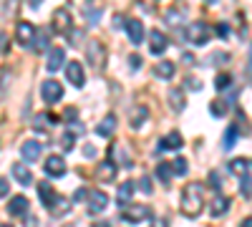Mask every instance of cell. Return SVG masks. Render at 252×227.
I'll list each match as a JSON object with an SVG mask.
<instances>
[{
	"label": "cell",
	"instance_id": "1",
	"mask_svg": "<svg viewBox=\"0 0 252 227\" xmlns=\"http://www.w3.org/2000/svg\"><path fill=\"white\" fill-rule=\"evenodd\" d=\"M202 204H204V187L199 182L187 184L182 192V212L187 217H197L202 212Z\"/></svg>",
	"mask_w": 252,
	"mask_h": 227
},
{
	"label": "cell",
	"instance_id": "2",
	"mask_svg": "<svg viewBox=\"0 0 252 227\" xmlns=\"http://www.w3.org/2000/svg\"><path fill=\"white\" fill-rule=\"evenodd\" d=\"M149 217H152V210L146 204H124V210H121V220L129 225H141Z\"/></svg>",
	"mask_w": 252,
	"mask_h": 227
},
{
	"label": "cell",
	"instance_id": "3",
	"mask_svg": "<svg viewBox=\"0 0 252 227\" xmlns=\"http://www.w3.org/2000/svg\"><path fill=\"white\" fill-rule=\"evenodd\" d=\"M38 197H40V204H43L46 210H51V212H56V204H63V199L53 190V184H48V182L38 184Z\"/></svg>",
	"mask_w": 252,
	"mask_h": 227
},
{
	"label": "cell",
	"instance_id": "4",
	"mask_svg": "<svg viewBox=\"0 0 252 227\" xmlns=\"http://www.w3.org/2000/svg\"><path fill=\"white\" fill-rule=\"evenodd\" d=\"M40 96H43L46 104H56V101H61V96H63V86L58 84V81L48 78V81L40 84Z\"/></svg>",
	"mask_w": 252,
	"mask_h": 227
},
{
	"label": "cell",
	"instance_id": "5",
	"mask_svg": "<svg viewBox=\"0 0 252 227\" xmlns=\"http://www.w3.org/2000/svg\"><path fill=\"white\" fill-rule=\"evenodd\" d=\"M66 78H68V84H73L76 89H81L83 84H86V71H83L81 61H71V64H66Z\"/></svg>",
	"mask_w": 252,
	"mask_h": 227
},
{
	"label": "cell",
	"instance_id": "6",
	"mask_svg": "<svg viewBox=\"0 0 252 227\" xmlns=\"http://www.w3.org/2000/svg\"><path fill=\"white\" fill-rule=\"evenodd\" d=\"M187 40H189V43H194V46H204L209 40V28L204 23H192L187 28Z\"/></svg>",
	"mask_w": 252,
	"mask_h": 227
},
{
	"label": "cell",
	"instance_id": "7",
	"mask_svg": "<svg viewBox=\"0 0 252 227\" xmlns=\"http://www.w3.org/2000/svg\"><path fill=\"white\" fill-rule=\"evenodd\" d=\"M109 207V195L101 192V190H91L89 192V212L91 215H98Z\"/></svg>",
	"mask_w": 252,
	"mask_h": 227
},
{
	"label": "cell",
	"instance_id": "8",
	"mask_svg": "<svg viewBox=\"0 0 252 227\" xmlns=\"http://www.w3.org/2000/svg\"><path fill=\"white\" fill-rule=\"evenodd\" d=\"M15 35H18L20 46H33L35 43V28H33V23H28V20H20Z\"/></svg>",
	"mask_w": 252,
	"mask_h": 227
},
{
	"label": "cell",
	"instance_id": "9",
	"mask_svg": "<svg viewBox=\"0 0 252 227\" xmlns=\"http://www.w3.org/2000/svg\"><path fill=\"white\" fill-rule=\"evenodd\" d=\"M43 169H46L48 177H63L66 174V162H63V157H58V154H51L43 164Z\"/></svg>",
	"mask_w": 252,
	"mask_h": 227
},
{
	"label": "cell",
	"instance_id": "10",
	"mask_svg": "<svg viewBox=\"0 0 252 227\" xmlns=\"http://www.w3.org/2000/svg\"><path fill=\"white\" fill-rule=\"evenodd\" d=\"M124 26H126V33H129L131 43L134 46H141V40H144V23H141V20L131 18V20H126Z\"/></svg>",
	"mask_w": 252,
	"mask_h": 227
},
{
	"label": "cell",
	"instance_id": "11",
	"mask_svg": "<svg viewBox=\"0 0 252 227\" xmlns=\"http://www.w3.org/2000/svg\"><path fill=\"white\" fill-rule=\"evenodd\" d=\"M40 149H43V144H38V141H23L20 144V157H23L26 162H35L40 157Z\"/></svg>",
	"mask_w": 252,
	"mask_h": 227
},
{
	"label": "cell",
	"instance_id": "12",
	"mask_svg": "<svg viewBox=\"0 0 252 227\" xmlns=\"http://www.w3.org/2000/svg\"><path fill=\"white\" fill-rule=\"evenodd\" d=\"M149 40H152L149 48H152L154 56H161V53L166 51V46H169V43H166V35H164L161 31H152V33H149Z\"/></svg>",
	"mask_w": 252,
	"mask_h": 227
},
{
	"label": "cell",
	"instance_id": "13",
	"mask_svg": "<svg viewBox=\"0 0 252 227\" xmlns=\"http://www.w3.org/2000/svg\"><path fill=\"white\" fill-rule=\"evenodd\" d=\"M8 212L13 215V217H23V215H28V199L26 197H13L10 199V204H8Z\"/></svg>",
	"mask_w": 252,
	"mask_h": 227
},
{
	"label": "cell",
	"instance_id": "14",
	"mask_svg": "<svg viewBox=\"0 0 252 227\" xmlns=\"http://www.w3.org/2000/svg\"><path fill=\"white\" fill-rule=\"evenodd\" d=\"M63 61H66V51H63V48H51V53L46 58V68L48 71H58Z\"/></svg>",
	"mask_w": 252,
	"mask_h": 227
},
{
	"label": "cell",
	"instance_id": "15",
	"mask_svg": "<svg viewBox=\"0 0 252 227\" xmlns=\"http://www.w3.org/2000/svg\"><path fill=\"white\" fill-rule=\"evenodd\" d=\"M103 56H106L103 46L98 43V40H91V43H89V61L94 66H103Z\"/></svg>",
	"mask_w": 252,
	"mask_h": 227
},
{
	"label": "cell",
	"instance_id": "16",
	"mask_svg": "<svg viewBox=\"0 0 252 227\" xmlns=\"http://www.w3.org/2000/svg\"><path fill=\"white\" fill-rule=\"evenodd\" d=\"M114 131H116V116H114V114H109V116L103 119V121L98 124V127H96V134L106 139V136H111Z\"/></svg>",
	"mask_w": 252,
	"mask_h": 227
},
{
	"label": "cell",
	"instance_id": "17",
	"mask_svg": "<svg viewBox=\"0 0 252 227\" xmlns=\"http://www.w3.org/2000/svg\"><path fill=\"white\" fill-rule=\"evenodd\" d=\"M182 144H184L182 134H179V131H172V134H166V136L159 141V149H179Z\"/></svg>",
	"mask_w": 252,
	"mask_h": 227
},
{
	"label": "cell",
	"instance_id": "18",
	"mask_svg": "<svg viewBox=\"0 0 252 227\" xmlns=\"http://www.w3.org/2000/svg\"><path fill=\"white\" fill-rule=\"evenodd\" d=\"M227 210H229V199L222 197V195H217L215 202H212V207H209V215H212V217H220V215H224Z\"/></svg>",
	"mask_w": 252,
	"mask_h": 227
},
{
	"label": "cell",
	"instance_id": "19",
	"mask_svg": "<svg viewBox=\"0 0 252 227\" xmlns=\"http://www.w3.org/2000/svg\"><path fill=\"white\" fill-rule=\"evenodd\" d=\"M114 177H116V164H114V162H101L98 179H101V182H111Z\"/></svg>",
	"mask_w": 252,
	"mask_h": 227
},
{
	"label": "cell",
	"instance_id": "20",
	"mask_svg": "<svg viewBox=\"0 0 252 227\" xmlns=\"http://www.w3.org/2000/svg\"><path fill=\"white\" fill-rule=\"evenodd\" d=\"M13 177L23 184V187H28V184L33 182V174L28 172V167H23V164H15V167H13Z\"/></svg>",
	"mask_w": 252,
	"mask_h": 227
},
{
	"label": "cell",
	"instance_id": "21",
	"mask_svg": "<svg viewBox=\"0 0 252 227\" xmlns=\"http://www.w3.org/2000/svg\"><path fill=\"white\" fill-rule=\"evenodd\" d=\"M56 26L61 28V31H68L71 28V13L66 10V8H61V10H56Z\"/></svg>",
	"mask_w": 252,
	"mask_h": 227
},
{
	"label": "cell",
	"instance_id": "22",
	"mask_svg": "<svg viewBox=\"0 0 252 227\" xmlns=\"http://www.w3.org/2000/svg\"><path fill=\"white\" fill-rule=\"evenodd\" d=\"M131 195H134V182H124L121 187H119V204H129V199H131Z\"/></svg>",
	"mask_w": 252,
	"mask_h": 227
},
{
	"label": "cell",
	"instance_id": "23",
	"mask_svg": "<svg viewBox=\"0 0 252 227\" xmlns=\"http://www.w3.org/2000/svg\"><path fill=\"white\" fill-rule=\"evenodd\" d=\"M172 162H161L159 167H157V177L161 179V184H169V179H172Z\"/></svg>",
	"mask_w": 252,
	"mask_h": 227
},
{
	"label": "cell",
	"instance_id": "24",
	"mask_svg": "<svg viewBox=\"0 0 252 227\" xmlns=\"http://www.w3.org/2000/svg\"><path fill=\"white\" fill-rule=\"evenodd\" d=\"M247 169H250L247 159H232V162H229V172L237 174V177H245V174H247Z\"/></svg>",
	"mask_w": 252,
	"mask_h": 227
},
{
	"label": "cell",
	"instance_id": "25",
	"mask_svg": "<svg viewBox=\"0 0 252 227\" xmlns=\"http://www.w3.org/2000/svg\"><path fill=\"white\" fill-rule=\"evenodd\" d=\"M146 116H149V109H146V106H136V109H134V114H131V127H134V129H139L141 124L146 121Z\"/></svg>",
	"mask_w": 252,
	"mask_h": 227
},
{
	"label": "cell",
	"instance_id": "26",
	"mask_svg": "<svg viewBox=\"0 0 252 227\" xmlns=\"http://www.w3.org/2000/svg\"><path fill=\"white\" fill-rule=\"evenodd\" d=\"M174 64H172V61H161V64L157 66V76H161V78H172L174 76Z\"/></svg>",
	"mask_w": 252,
	"mask_h": 227
},
{
	"label": "cell",
	"instance_id": "27",
	"mask_svg": "<svg viewBox=\"0 0 252 227\" xmlns=\"http://www.w3.org/2000/svg\"><path fill=\"white\" fill-rule=\"evenodd\" d=\"M235 141H237V129H235V127H227L224 139H222V147H224V149H232Z\"/></svg>",
	"mask_w": 252,
	"mask_h": 227
},
{
	"label": "cell",
	"instance_id": "28",
	"mask_svg": "<svg viewBox=\"0 0 252 227\" xmlns=\"http://www.w3.org/2000/svg\"><path fill=\"white\" fill-rule=\"evenodd\" d=\"M172 172H174V174H179V177H184V174L189 172L187 159H182V157H179V159H174V162H172Z\"/></svg>",
	"mask_w": 252,
	"mask_h": 227
},
{
	"label": "cell",
	"instance_id": "29",
	"mask_svg": "<svg viewBox=\"0 0 252 227\" xmlns=\"http://www.w3.org/2000/svg\"><path fill=\"white\" fill-rule=\"evenodd\" d=\"M209 111H212V116H224L227 114V101H212V106H209Z\"/></svg>",
	"mask_w": 252,
	"mask_h": 227
},
{
	"label": "cell",
	"instance_id": "30",
	"mask_svg": "<svg viewBox=\"0 0 252 227\" xmlns=\"http://www.w3.org/2000/svg\"><path fill=\"white\" fill-rule=\"evenodd\" d=\"M229 81H232V76H229V73H220V76H217V81H215V89H217V91L229 89Z\"/></svg>",
	"mask_w": 252,
	"mask_h": 227
},
{
	"label": "cell",
	"instance_id": "31",
	"mask_svg": "<svg viewBox=\"0 0 252 227\" xmlns=\"http://www.w3.org/2000/svg\"><path fill=\"white\" fill-rule=\"evenodd\" d=\"M169 98H172V109H174V111H179V109L184 106V96H182V91H172Z\"/></svg>",
	"mask_w": 252,
	"mask_h": 227
},
{
	"label": "cell",
	"instance_id": "32",
	"mask_svg": "<svg viewBox=\"0 0 252 227\" xmlns=\"http://www.w3.org/2000/svg\"><path fill=\"white\" fill-rule=\"evenodd\" d=\"M209 184H212V190H215V192H220V187H222L220 172H209Z\"/></svg>",
	"mask_w": 252,
	"mask_h": 227
},
{
	"label": "cell",
	"instance_id": "33",
	"mask_svg": "<svg viewBox=\"0 0 252 227\" xmlns=\"http://www.w3.org/2000/svg\"><path fill=\"white\" fill-rule=\"evenodd\" d=\"M240 190H242V195H245V197H252V179L242 177V184H240Z\"/></svg>",
	"mask_w": 252,
	"mask_h": 227
},
{
	"label": "cell",
	"instance_id": "34",
	"mask_svg": "<svg viewBox=\"0 0 252 227\" xmlns=\"http://www.w3.org/2000/svg\"><path fill=\"white\" fill-rule=\"evenodd\" d=\"M139 187H141L144 195H152V182H149V177H141V179H139Z\"/></svg>",
	"mask_w": 252,
	"mask_h": 227
},
{
	"label": "cell",
	"instance_id": "35",
	"mask_svg": "<svg viewBox=\"0 0 252 227\" xmlns=\"http://www.w3.org/2000/svg\"><path fill=\"white\" fill-rule=\"evenodd\" d=\"M166 20H169V26H179L177 20H182V13L179 10H169L166 13Z\"/></svg>",
	"mask_w": 252,
	"mask_h": 227
},
{
	"label": "cell",
	"instance_id": "36",
	"mask_svg": "<svg viewBox=\"0 0 252 227\" xmlns=\"http://www.w3.org/2000/svg\"><path fill=\"white\" fill-rule=\"evenodd\" d=\"M73 139H76V136H73L71 131L63 134V149H73Z\"/></svg>",
	"mask_w": 252,
	"mask_h": 227
},
{
	"label": "cell",
	"instance_id": "37",
	"mask_svg": "<svg viewBox=\"0 0 252 227\" xmlns=\"http://www.w3.org/2000/svg\"><path fill=\"white\" fill-rule=\"evenodd\" d=\"M217 35H220V38H227V35H229V26H227V23H220V26H217Z\"/></svg>",
	"mask_w": 252,
	"mask_h": 227
},
{
	"label": "cell",
	"instance_id": "38",
	"mask_svg": "<svg viewBox=\"0 0 252 227\" xmlns=\"http://www.w3.org/2000/svg\"><path fill=\"white\" fill-rule=\"evenodd\" d=\"M202 84H199V81L197 78H187V89H192V91H197Z\"/></svg>",
	"mask_w": 252,
	"mask_h": 227
},
{
	"label": "cell",
	"instance_id": "39",
	"mask_svg": "<svg viewBox=\"0 0 252 227\" xmlns=\"http://www.w3.org/2000/svg\"><path fill=\"white\" fill-rule=\"evenodd\" d=\"M86 197H89V190H76V195H73V199H76V202L86 199Z\"/></svg>",
	"mask_w": 252,
	"mask_h": 227
},
{
	"label": "cell",
	"instance_id": "40",
	"mask_svg": "<svg viewBox=\"0 0 252 227\" xmlns=\"http://www.w3.org/2000/svg\"><path fill=\"white\" fill-rule=\"evenodd\" d=\"M129 66H131V68L136 71V68L141 66V58H139V56H131V58H129Z\"/></svg>",
	"mask_w": 252,
	"mask_h": 227
},
{
	"label": "cell",
	"instance_id": "41",
	"mask_svg": "<svg viewBox=\"0 0 252 227\" xmlns=\"http://www.w3.org/2000/svg\"><path fill=\"white\" fill-rule=\"evenodd\" d=\"M46 40H48V33L43 31V33H38V48H43L46 46Z\"/></svg>",
	"mask_w": 252,
	"mask_h": 227
},
{
	"label": "cell",
	"instance_id": "42",
	"mask_svg": "<svg viewBox=\"0 0 252 227\" xmlns=\"http://www.w3.org/2000/svg\"><path fill=\"white\" fill-rule=\"evenodd\" d=\"M5 51H8V38L0 33V53H5Z\"/></svg>",
	"mask_w": 252,
	"mask_h": 227
},
{
	"label": "cell",
	"instance_id": "43",
	"mask_svg": "<svg viewBox=\"0 0 252 227\" xmlns=\"http://www.w3.org/2000/svg\"><path fill=\"white\" fill-rule=\"evenodd\" d=\"M8 190H10V187H8V182H5V179H0V197H5Z\"/></svg>",
	"mask_w": 252,
	"mask_h": 227
},
{
	"label": "cell",
	"instance_id": "44",
	"mask_svg": "<svg viewBox=\"0 0 252 227\" xmlns=\"http://www.w3.org/2000/svg\"><path fill=\"white\" fill-rule=\"evenodd\" d=\"M81 38H83V33H78V31H73V33H71V40H73V46H78V40H81Z\"/></svg>",
	"mask_w": 252,
	"mask_h": 227
},
{
	"label": "cell",
	"instance_id": "45",
	"mask_svg": "<svg viewBox=\"0 0 252 227\" xmlns=\"http://www.w3.org/2000/svg\"><path fill=\"white\" fill-rule=\"evenodd\" d=\"M66 121H76V109H66Z\"/></svg>",
	"mask_w": 252,
	"mask_h": 227
},
{
	"label": "cell",
	"instance_id": "46",
	"mask_svg": "<svg viewBox=\"0 0 252 227\" xmlns=\"http://www.w3.org/2000/svg\"><path fill=\"white\" fill-rule=\"evenodd\" d=\"M182 58L187 61V64H189V66H192V64H197V61H194V56H192V53H182Z\"/></svg>",
	"mask_w": 252,
	"mask_h": 227
},
{
	"label": "cell",
	"instance_id": "47",
	"mask_svg": "<svg viewBox=\"0 0 252 227\" xmlns=\"http://www.w3.org/2000/svg\"><path fill=\"white\" fill-rule=\"evenodd\" d=\"M83 154H86V157H96V149L94 147H86V149H83Z\"/></svg>",
	"mask_w": 252,
	"mask_h": 227
},
{
	"label": "cell",
	"instance_id": "48",
	"mask_svg": "<svg viewBox=\"0 0 252 227\" xmlns=\"http://www.w3.org/2000/svg\"><path fill=\"white\" fill-rule=\"evenodd\" d=\"M26 227H35V217L28 215V217H26Z\"/></svg>",
	"mask_w": 252,
	"mask_h": 227
},
{
	"label": "cell",
	"instance_id": "49",
	"mask_svg": "<svg viewBox=\"0 0 252 227\" xmlns=\"http://www.w3.org/2000/svg\"><path fill=\"white\" fill-rule=\"evenodd\" d=\"M240 227H252V217H247V220H242V225Z\"/></svg>",
	"mask_w": 252,
	"mask_h": 227
},
{
	"label": "cell",
	"instance_id": "50",
	"mask_svg": "<svg viewBox=\"0 0 252 227\" xmlns=\"http://www.w3.org/2000/svg\"><path fill=\"white\" fill-rule=\"evenodd\" d=\"M154 227H166V220H157V225Z\"/></svg>",
	"mask_w": 252,
	"mask_h": 227
},
{
	"label": "cell",
	"instance_id": "51",
	"mask_svg": "<svg viewBox=\"0 0 252 227\" xmlns=\"http://www.w3.org/2000/svg\"><path fill=\"white\" fill-rule=\"evenodd\" d=\"M0 227H13V225H0Z\"/></svg>",
	"mask_w": 252,
	"mask_h": 227
}]
</instances>
